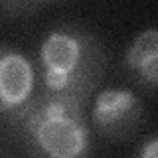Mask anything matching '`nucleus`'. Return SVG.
I'll use <instances>...</instances> for the list:
<instances>
[{
	"mask_svg": "<svg viewBox=\"0 0 158 158\" xmlns=\"http://www.w3.org/2000/svg\"><path fill=\"white\" fill-rule=\"evenodd\" d=\"M83 99L44 91L16 121L36 158H89L91 136Z\"/></svg>",
	"mask_w": 158,
	"mask_h": 158,
	"instance_id": "1",
	"label": "nucleus"
},
{
	"mask_svg": "<svg viewBox=\"0 0 158 158\" xmlns=\"http://www.w3.org/2000/svg\"><path fill=\"white\" fill-rule=\"evenodd\" d=\"M101 48L89 32L59 28L48 34L40 48L42 81L48 93L85 101L101 73Z\"/></svg>",
	"mask_w": 158,
	"mask_h": 158,
	"instance_id": "2",
	"label": "nucleus"
},
{
	"mask_svg": "<svg viewBox=\"0 0 158 158\" xmlns=\"http://www.w3.org/2000/svg\"><path fill=\"white\" fill-rule=\"evenodd\" d=\"M36 73L32 61L8 46H0V115L16 123L34 99Z\"/></svg>",
	"mask_w": 158,
	"mask_h": 158,
	"instance_id": "3",
	"label": "nucleus"
},
{
	"mask_svg": "<svg viewBox=\"0 0 158 158\" xmlns=\"http://www.w3.org/2000/svg\"><path fill=\"white\" fill-rule=\"evenodd\" d=\"M142 117V105L138 97L128 89L111 87L101 91L95 99L93 121L101 135L109 138L127 136L135 131Z\"/></svg>",
	"mask_w": 158,
	"mask_h": 158,
	"instance_id": "4",
	"label": "nucleus"
},
{
	"mask_svg": "<svg viewBox=\"0 0 158 158\" xmlns=\"http://www.w3.org/2000/svg\"><path fill=\"white\" fill-rule=\"evenodd\" d=\"M127 67L142 83L156 87L158 83V32L148 28L140 32L127 53Z\"/></svg>",
	"mask_w": 158,
	"mask_h": 158,
	"instance_id": "5",
	"label": "nucleus"
},
{
	"mask_svg": "<svg viewBox=\"0 0 158 158\" xmlns=\"http://www.w3.org/2000/svg\"><path fill=\"white\" fill-rule=\"evenodd\" d=\"M138 158H158V138L150 136L138 152Z\"/></svg>",
	"mask_w": 158,
	"mask_h": 158,
	"instance_id": "6",
	"label": "nucleus"
}]
</instances>
